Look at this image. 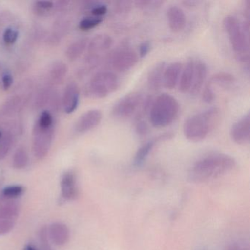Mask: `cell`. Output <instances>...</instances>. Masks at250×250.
I'll list each match as a JSON object with an SVG mask.
<instances>
[{
  "label": "cell",
  "mask_w": 250,
  "mask_h": 250,
  "mask_svg": "<svg viewBox=\"0 0 250 250\" xmlns=\"http://www.w3.org/2000/svg\"><path fill=\"white\" fill-rule=\"evenodd\" d=\"M236 167V161L229 155L213 153L206 155L194 163L189 178L194 183H205L230 172Z\"/></svg>",
  "instance_id": "1"
},
{
  "label": "cell",
  "mask_w": 250,
  "mask_h": 250,
  "mask_svg": "<svg viewBox=\"0 0 250 250\" xmlns=\"http://www.w3.org/2000/svg\"><path fill=\"white\" fill-rule=\"evenodd\" d=\"M220 120L221 111L217 107L209 108L191 115L184 122V136L191 142L203 141L218 126Z\"/></svg>",
  "instance_id": "2"
},
{
  "label": "cell",
  "mask_w": 250,
  "mask_h": 250,
  "mask_svg": "<svg viewBox=\"0 0 250 250\" xmlns=\"http://www.w3.org/2000/svg\"><path fill=\"white\" fill-rule=\"evenodd\" d=\"M177 99L167 93H162L153 99L149 110L150 123L154 128H163L170 125L179 114Z\"/></svg>",
  "instance_id": "3"
},
{
  "label": "cell",
  "mask_w": 250,
  "mask_h": 250,
  "mask_svg": "<svg viewBox=\"0 0 250 250\" xmlns=\"http://www.w3.org/2000/svg\"><path fill=\"white\" fill-rule=\"evenodd\" d=\"M249 23L246 21L241 23L237 17L232 15L227 16L223 20V27L231 46L244 62H249Z\"/></svg>",
  "instance_id": "4"
},
{
  "label": "cell",
  "mask_w": 250,
  "mask_h": 250,
  "mask_svg": "<svg viewBox=\"0 0 250 250\" xmlns=\"http://www.w3.org/2000/svg\"><path fill=\"white\" fill-rule=\"evenodd\" d=\"M121 82L115 73L100 71L95 74L86 87V94L93 99H103L119 88Z\"/></svg>",
  "instance_id": "5"
},
{
  "label": "cell",
  "mask_w": 250,
  "mask_h": 250,
  "mask_svg": "<svg viewBox=\"0 0 250 250\" xmlns=\"http://www.w3.org/2000/svg\"><path fill=\"white\" fill-rule=\"evenodd\" d=\"M144 98L139 92H132L125 95L114 104L112 115L119 119H126L134 114L138 113Z\"/></svg>",
  "instance_id": "6"
},
{
  "label": "cell",
  "mask_w": 250,
  "mask_h": 250,
  "mask_svg": "<svg viewBox=\"0 0 250 250\" xmlns=\"http://www.w3.org/2000/svg\"><path fill=\"white\" fill-rule=\"evenodd\" d=\"M55 127L42 128L35 124L33 128V150L35 156L39 159H43L47 156L54 137Z\"/></svg>",
  "instance_id": "7"
},
{
  "label": "cell",
  "mask_w": 250,
  "mask_h": 250,
  "mask_svg": "<svg viewBox=\"0 0 250 250\" xmlns=\"http://www.w3.org/2000/svg\"><path fill=\"white\" fill-rule=\"evenodd\" d=\"M235 81L234 76L229 73L224 71L216 73L210 77L203 88L202 95L203 102L207 104L212 103L216 99V87H229L235 83Z\"/></svg>",
  "instance_id": "8"
},
{
  "label": "cell",
  "mask_w": 250,
  "mask_h": 250,
  "mask_svg": "<svg viewBox=\"0 0 250 250\" xmlns=\"http://www.w3.org/2000/svg\"><path fill=\"white\" fill-rule=\"evenodd\" d=\"M139 55L135 51L129 47H122L117 49L109 62L113 69L118 72H125L135 66L139 61Z\"/></svg>",
  "instance_id": "9"
},
{
  "label": "cell",
  "mask_w": 250,
  "mask_h": 250,
  "mask_svg": "<svg viewBox=\"0 0 250 250\" xmlns=\"http://www.w3.org/2000/svg\"><path fill=\"white\" fill-rule=\"evenodd\" d=\"M112 45H113V39L109 35L102 33V34L95 36L89 42L88 46H87V49H88L87 64L92 66L96 65L99 62L100 55L109 50Z\"/></svg>",
  "instance_id": "10"
},
{
  "label": "cell",
  "mask_w": 250,
  "mask_h": 250,
  "mask_svg": "<svg viewBox=\"0 0 250 250\" xmlns=\"http://www.w3.org/2000/svg\"><path fill=\"white\" fill-rule=\"evenodd\" d=\"M20 213L18 205L14 202H6L0 205V235L12 230Z\"/></svg>",
  "instance_id": "11"
},
{
  "label": "cell",
  "mask_w": 250,
  "mask_h": 250,
  "mask_svg": "<svg viewBox=\"0 0 250 250\" xmlns=\"http://www.w3.org/2000/svg\"><path fill=\"white\" fill-rule=\"evenodd\" d=\"M230 137L236 144L246 145L249 143L250 138V115L249 112L232 125Z\"/></svg>",
  "instance_id": "12"
},
{
  "label": "cell",
  "mask_w": 250,
  "mask_h": 250,
  "mask_svg": "<svg viewBox=\"0 0 250 250\" xmlns=\"http://www.w3.org/2000/svg\"><path fill=\"white\" fill-rule=\"evenodd\" d=\"M102 112L99 109H91L82 115L75 124V131L79 134H84L91 131L100 124L102 120Z\"/></svg>",
  "instance_id": "13"
},
{
  "label": "cell",
  "mask_w": 250,
  "mask_h": 250,
  "mask_svg": "<svg viewBox=\"0 0 250 250\" xmlns=\"http://www.w3.org/2000/svg\"><path fill=\"white\" fill-rule=\"evenodd\" d=\"M173 137V133H164V134H160V135L151 139V140L147 141V143L143 144V146L138 149L137 153H136L135 156H134V165L139 167L143 165L157 143H160V142L170 140V139H172Z\"/></svg>",
  "instance_id": "14"
},
{
  "label": "cell",
  "mask_w": 250,
  "mask_h": 250,
  "mask_svg": "<svg viewBox=\"0 0 250 250\" xmlns=\"http://www.w3.org/2000/svg\"><path fill=\"white\" fill-rule=\"evenodd\" d=\"M208 67L203 61L194 60V75L189 93L191 96H197L203 90L207 77Z\"/></svg>",
  "instance_id": "15"
},
{
  "label": "cell",
  "mask_w": 250,
  "mask_h": 250,
  "mask_svg": "<svg viewBox=\"0 0 250 250\" xmlns=\"http://www.w3.org/2000/svg\"><path fill=\"white\" fill-rule=\"evenodd\" d=\"M80 102V90L78 86L74 83L67 85L62 99V106L64 112L71 114L78 107Z\"/></svg>",
  "instance_id": "16"
},
{
  "label": "cell",
  "mask_w": 250,
  "mask_h": 250,
  "mask_svg": "<svg viewBox=\"0 0 250 250\" xmlns=\"http://www.w3.org/2000/svg\"><path fill=\"white\" fill-rule=\"evenodd\" d=\"M61 192L62 197L66 200H74L79 195L77 178L75 174L71 171L65 172L61 179Z\"/></svg>",
  "instance_id": "17"
},
{
  "label": "cell",
  "mask_w": 250,
  "mask_h": 250,
  "mask_svg": "<svg viewBox=\"0 0 250 250\" xmlns=\"http://www.w3.org/2000/svg\"><path fill=\"white\" fill-rule=\"evenodd\" d=\"M168 25L171 31L180 33L187 24V17L184 11L178 6H172L167 11Z\"/></svg>",
  "instance_id": "18"
},
{
  "label": "cell",
  "mask_w": 250,
  "mask_h": 250,
  "mask_svg": "<svg viewBox=\"0 0 250 250\" xmlns=\"http://www.w3.org/2000/svg\"><path fill=\"white\" fill-rule=\"evenodd\" d=\"M183 65L180 62H174L165 67L163 75V85L169 90H173L179 83Z\"/></svg>",
  "instance_id": "19"
},
{
  "label": "cell",
  "mask_w": 250,
  "mask_h": 250,
  "mask_svg": "<svg viewBox=\"0 0 250 250\" xmlns=\"http://www.w3.org/2000/svg\"><path fill=\"white\" fill-rule=\"evenodd\" d=\"M60 98L58 93L52 87H45L38 95L36 106L38 109L49 106L52 109H57L59 106Z\"/></svg>",
  "instance_id": "20"
},
{
  "label": "cell",
  "mask_w": 250,
  "mask_h": 250,
  "mask_svg": "<svg viewBox=\"0 0 250 250\" xmlns=\"http://www.w3.org/2000/svg\"><path fill=\"white\" fill-rule=\"evenodd\" d=\"M49 238L56 245H65L70 238L69 229L62 222H54L47 229Z\"/></svg>",
  "instance_id": "21"
},
{
  "label": "cell",
  "mask_w": 250,
  "mask_h": 250,
  "mask_svg": "<svg viewBox=\"0 0 250 250\" xmlns=\"http://www.w3.org/2000/svg\"><path fill=\"white\" fill-rule=\"evenodd\" d=\"M166 63L165 62H158L149 71L147 83L149 88L153 91L160 90L163 86V75Z\"/></svg>",
  "instance_id": "22"
},
{
  "label": "cell",
  "mask_w": 250,
  "mask_h": 250,
  "mask_svg": "<svg viewBox=\"0 0 250 250\" xmlns=\"http://www.w3.org/2000/svg\"><path fill=\"white\" fill-rule=\"evenodd\" d=\"M194 59H189L183 66L180 76L178 88L182 93H189L194 75Z\"/></svg>",
  "instance_id": "23"
},
{
  "label": "cell",
  "mask_w": 250,
  "mask_h": 250,
  "mask_svg": "<svg viewBox=\"0 0 250 250\" xmlns=\"http://www.w3.org/2000/svg\"><path fill=\"white\" fill-rule=\"evenodd\" d=\"M24 99L21 96H14L8 99L0 108V118L12 116L22 109Z\"/></svg>",
  "instance_id": "24"
},
{
  "label": "cell",
  "mask_w": 250,
  "mask_h": 250,
  "mask_svg": "<svg viewBox=\"0 0 250 250\" xmlns=\"http://www.w3.org/2000/svg\"><path fill=\"white\" fill-rule=\"evenodd\" d=\"M13 125L5 130L0 137V160L5 159L12 148L15 142V131H12Z\"/></svg>",
  "instance_id": "25"
},
{
  "label": "cell",
  "mask_w": 250,
  "mask_h": 250,
  "mask_svg": "<svg viewBox=\"0 0 250 250\" xmlns=\"http://www.w3.org/2000/svg\"><path fill=\"white\" fill-rule=\"evenodd\" d=\"M68 66L62 61H56L49 69V80L55 84L62 83L68 74Z\"/></svg>",
  "instance_id": "26"
},
{
  "label": "cell",
  "mask_w": 250,
  "mask_h": 250,
  "mask_svg": "<svg viewBox=\"0 0 250 250\" xmlns=\"http://www.w3.org/2000/svg\"><path fill=\"white\" fill-rule=\"evenodd\" d=\"M88 43V39L83 38L71 43L65 52L68 60L74 61L78 59L87 49Z\"/></svg>",
  "instance_id": "27"
},
{
  "label": "cell",
  "mask_w": 250,
  "mask_h": 250,
  "mask_svg": "<svg viewBox=\"0 0 250 250\" xmlns=\"http://www.w3.org/2000/svg\"><path fill=\"white\" fill-rule=\"evenodd\" d=\"M28 164V155L22 147L17 149L13 157V166L15 169H22Z\"/></svg>",
  "instance_id": "28"
},
{
  "label": "cell",
  "mask_w": 250,
  "mask_h": 250,
  "mask_svg": "<svg viewBox=\"0 0 250 250\" xmlns=\"http://www.w3.org/2000/svg\"><path fill=\"white\" fill-rule=\"evenodd\" d=\"M102 21H103L102 17H86L80 21V24H79V27H80V30H83V31H87V30H92V29L97 27L99 24H102Z\"/></svg>",
  "instance_id": "29"
},
{
  "label": "cell",
  "mask_w": 250,
  "mask_h": 250,
  "mask_svg": "<svg viewBox=\"0 0 250 250\" xmlns=\"http://www.w3.org/2000/svg\"><path fill=\"white\" fill-rule=\"evenodd\" d=\"M68 28V22L65 20H61V21L57 22L55 26V29L53 30V33L51 36V42H53V43L59 42Z\"/></svg>",
  "instance_id": "30"
},
{
  "label": "cell",
  "mask_w": 250,
  "mask_h": 250,
  "mask_svg": "<svg viewBox=\"0 0 250 250\" xmlns=\"http://www.w3.org/2000/svg\"><path fill=\"white\" fill-rule=\"evenodd\" d=\"M55 8V4L51 1H38L35 2L34 11L40 16H46Z\"/></svg>",
  "instance_id": "31"
},
{
  "label": "cell",
  "mask_w": 250,
  "mask_h": 250,
  "mask_svg": "<svg viewBox=\"0 0 250 250\" xmlns=\"http://www.w3.org/2000/svg\"><path fill=\"white\" fill-rule=\"evenodd\" d=\"M36 124L42 128H49L54 126L53 118L51 112L47 110L43 111Z\"/></svg>",
  "instance_id": "32"
},
{
  "label": "cell",
  "mask_w": 250,
  "mask_h": 250,
  "mask_svg": "<svg viewBox=\"0 0 250 250\" xmlns=\"http://www.w3.org/2000/svg\"><path fill=\"white\" fill-rule=\"evenodd\" d=\"M24 192V187L20 185L9 186L4 188L2 195L6 198L13 199L20 197Z\"/></svg>",
  "instance_id": "33"
},
{
  "label": "cell",
  "mask_w": 250,
  "mask_h": 250,
  "mask_svg": "<svg viewBox=\"0 0 250 250\" xmlns=\"http://www.w3.org/2000/svg\"><path fill=\"white\" fill-rule=\"evenodd\" d=\"M19 32L12 27H8L3 33V41L6 44L13 45L17 42Z\"/></svg>",
  "instance_id": "34"
},
{
  "label": "cell",
  "mask_w": 250,
  "mask_h": 250,
  "mask_svg": "<svg viewBox=\"0 0 250 250\" xmlns=\"http://www.w3.org/2000/svg\"><path fill=\"white\" fill-rule=\"evenodd\" d=\"M135 131L137 135L140 137H145L147 135L149 132V127L146 121L141 118L137 119L135 124Z\"/></svg>",
  "instance_id": "35"
},
{
  "label": "cell",
  "mask_w": 250,
  "mask_h": 250,
  "mask_svg": "<svg viewBox=\"0 0 250 250\" xmlns=\"http://www.w3.org/2000/svg\"><path fill=\"white\" fill-rule=\"evenodd\" d=\"M40 243L42 250H52L49 241V234H48L47 228H43L40 231Z\"/></svg>",
  "instance_id": "36"
},
{
  "label": "cell",
  "mask_w": 250,
  "mask_h": 250,
  "mask_svg": "<svg viewBox=\"0 0 250 250\" xmlns=\"http://www.w3.org/2000/svg\"><path fill=\"white\" fill-rule=\"evenodd\" d=\"M107 11L108 8L106 5L98 4L92 8L91 13L93 17H102L107 13Z\"/></svg>",
  "instance_id": "37"
},
{
  "label": "cell",
  "mask_w": 250,
  "mask_h": 250,
  "mask_svg": "<svg viewBox=\"0 0 250 250\" xmlns=\"http://www.w3.org/2000/svg\"><path fill=\"white\" fill-rule=\"evenodd\" d=\"M226 250H250V247L248 244L244 241H236L229 244Z\"/></svg>",
  "instance_id": "38"
},
{
  "label": "cell",
  "mask_w": 250,
  "mask_h": 250,
  "mask_svg": "<svg viewBox=\"0 0 250 250\" xmlns=\"http://www.w3.org/2000/svg\"><path fill=\"white\" fill-rule=\"evenodd\" d=\"M151 45L149 42H143L139 47V58H143L150 52Z\"/></svg>",
  "instance_id": "39"
},
{
  "label": "cell",
  "mask_w": 250,
  "mask_h": 250,
  "mask_svg": "<svg viewBox=\"0 0 250 250\" xmlns=\"http://www.w3.org/2000/svg\"><path fill=\"white\" fill-rule=\"evenodd\" d=\"M131 9V2H118L116 5L117 12L120 14L128 12Z\"/></svg>",
  "instance_id": "40"
},
{
  "label": "cell",
  "mask_w": 250,
  "mask_h": 250,
  "mask_svg": "<svg viewBox=\"0 0 250 250\" xmlns=\"http://www.w3.org/2000/svg\"><path fill=\"white\" fill-rule=\"evenodd\" d=\"M2 86H3L4 90H7L12 85L14 79L12 75L10 73L6 72L2 76Z\"/></svg>",
  "instance_id": "41"
},
{
  "label": "cell",
  "mask_w": 250,
  "mask_h": 250,
  "mask_svg": "<svg viewBox=\"0 0 250 250\" xmlns=\"http://www.w3.org/2000/svg\"><path fill=\"white\" fill-rule=\"evenodd\" d=\"M24 250H37L36 249V247H34V246L30 245V244H29V245L26 246L25 247H24Z\"/></svg>",
  "instance_id": "42"
},
{
  "label": "cell",
  "mask_w": 250,
  "mask_h": 250,
  "mask_svg": "<svg viewBox=\"0 0 250 250\" xmlns=\"http://www.w3.org/2000/svg\"><path fill=\"white\" fill-rule=\"evenodd\" d=\"M1 135H2V131H0V137H1Z\"/></svg>",
  "instance_id": "43"
}]
</instances>
